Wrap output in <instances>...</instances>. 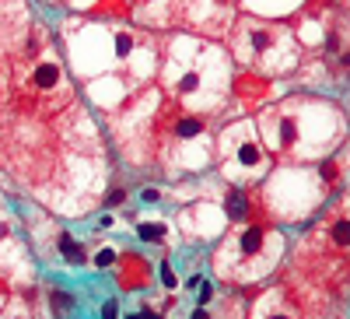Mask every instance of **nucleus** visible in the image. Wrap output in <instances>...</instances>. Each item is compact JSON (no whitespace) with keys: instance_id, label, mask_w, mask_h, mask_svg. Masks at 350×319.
I'll return each instance as SVG.
<instances>
[{"instance_id":"1","label":"nucleus","mask_w":350,"mask_h":319,"mask_svg":"<svg viewBox=\"0 0 350 319\" xmlns=\"http://www.w3.org/2000/svg\"><path fill=\"white\" fill-rule=\"evenodd\" d=\"M8 60H11V81H14V105L53 116L74 99V84L42 25H28V39Z\"/></svg>"},{"instance_id":"2","label":"nucleus","mask_w":350,"mask_h":319,"mask_svg":"<svg viewBox=\"0 0 350 319\" xmlns=\"http://www.w3.org/2000/svg\"><path fill=\"white\" fill-rule=\"evenodd\" d=\"M231 49H235V56L245 67L270 71V74L287 71L298 56L295 36L287 28L270 25V21H256V18H242L231 25Z\"/></svg>"},{"instance_id":"3","label":"nucleus","mask_w":350,"mask_h":319,"mask_svg":"<svg viewBox=\"0 0 350 319\" xmlns=\"http://www.w3.org/2000/svg\"><path fill=\"white\" fill-rule=\"evenodd\" d=\"M235 0H175L172 4V18L175 25L189 28L200 36H224L235 25Z\"/></svg>"},{"instance_id":"4","label":"nucleus","mask_w":350,"mask_h":319,"mask_svg":"<svg viewBox=\"0 0 350 319\" xmlns=\"http://www.w3.org/2000/svg\"><path fill=\"white\" fill-rule=\"evenodd\" d=\"M224 162L235 165V172H259L267 168V151L245 127H231L224 133Z\"/></svg>"},{"instance_id":"5","label":"nucleus","mask_w":350,"mask_h":319,"mask_svg":"<svg viewBox=\"0 0 350 319\" xmlns=\"http://www.w3.org/2000/svg\"><path fill=\"white\" fill-rule=\"evenodd\" d=\"M267 235L270 231L267 228H259V225H249L245 231H239L235 239H231V253H235L239 259H256L259 253H262V246H267Z\"/></svg>"},{"instance_id":"6","label":"nucleus","mask_w":350,"mask_h":319,"mask_svg":"<svg viewBox=\"0 0 350 319\" xmlns=\"http://www.w3.org/2000/svg\"><path fill=\"white\" fill-rule=\"evenodd\" d=\"M11 105H14V81H11V60L0 53V130H4L8 116H11Z\"/></svg>"},{"instance_id":"7","label":"nucleus","mask_w":350,"mask_h":319,"mask_svg":"<svg viewBox=\"0 0 350 319\" xmlns=\"http://www.w3.org/2000/svg\"><path fill=\"white\" fill-rule=\"evenodd\" d=\"M224 211H228L231 221H249V214H252V200H249V193H245L242 186L228 190V196H224Z\"/></svg>"},{"instance_id":"8","label":"nucleus","mask_w":350,"mask_h":319,"mask_svg":"<svg viewBox=\"0 0 350 319\" xmlns=\"http://www.w3.org/2000/svg\"><path fill=\"white\" fill-rule=\"evenodd\" d=\"M60 253L70 259L74 267H77V264H84V246H81L74 235H60Z\"/></svg>"},{"instance_id":"9","label":"nucleus","mask_w":350,"mask_h":319,"mask_svg":"<svg viewBox=\"0 0 350 319\" xmlns=\"http://www.w3.org/2000/svg\"><path fill=\"white\" fill-rule=\"evenodd\" d=\"M329 239L333 246H350V218H336L329 225Z\"/></svg>"},{"instance_id":"10","label":"nucleus","mask_w":350,"mask_h":319,"mask_svg":"<svg viewBox=\"0 0 350 319\" xmlns=\"http://www.w3.org/2000/svg\"><path fill=\"white\" fill-rule=\"evenodd\" d=\"M53 309H56V316H64V312L74 309V298L64 295V292H53Z\"/></svg>"},{"instance_id":"11","label":"nucleus","mask_w":350,"mask_h":319,"mask_svg":"<svg viewBox=\"0 0 350 319\" xmlns=\"http://www.w3.org/2000/svg\"><path fill=\"white\" fill-rule=\"evenodd\" d=\"M161 225H140V239L144 242H161Z\"/></svg>"},{"instance_id":"12","label":"nucleus","mask_w":350,"mask_h":319,"mask_svg":"<svg viewBox=\"0 0 350 319\" xmlns=\"http://www.w3.org/2000/svg\"><path fill=\"white\" fill-rule=\"evenodd\" d=\"M95 259H98V267H109L112 259H116V253H112V249H98V256H95Z\"/></svg>"},{"instance_id":"13","label":"nucleus","mask_w":350,"mask_h":319,"mask_svg":"<svg viewBox=\"0 0 350 319\" xmlns=\"http://www.w3.org/2000/svg\"><path fill=\"white\" fill-rule=\"evenodd\" d=\"M259 319H262V316H259ZM267 319H291V316H287L284 309H267Z\"/></svg>"},{"instance_id":"14","label":"nucleus","mask_w":350,"mask_h":319,"mask_svg":"<svg viewBox=\"0 0 350 319\" xmlns=\"http://www.w3.org/2000/svg\"><path fill=\"white\" fill-rule=\"evenodd\" d=\"M211 298H214V288H211V284H207V288H203V292H200V302H203V305H207V302H211Z\"/></svg>"},{"instance_id":"15","label":"nucleus","mask_w":350,"mask_h":319,"mask_svg":"<svg viewBox=\"0 0 350 319\" xmlns=\"http://www.w3.org/2000/svg\"><path fill=\"white\" fill-rule=\"evenodd\" d=\"M105 319H116V302H109V305H105Z\"/></svg>"},{"instance_id":"16","label":"nucleus","mask_w":350,"mask_h":319,"mask_svg":"<svg viewBox=\"0 0 350 319\" xmlns=\"http://www.w3.org/2000/svg\"><path fill=\"white\" fill-rule=\"evenodd\" d=\"M193 319H211V312H203V309H196V312H193Z\"/></svg>"}]
</instances>
